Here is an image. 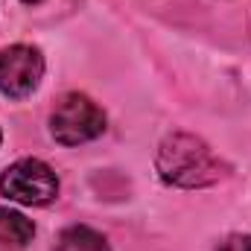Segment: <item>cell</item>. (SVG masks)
Masks as SVG:
<instances>
[{
  "mask_svg": "<svg viewBox=\"0 0 251 251\" xmlns=\"http://www.w3.org/2000/svg\"><path fill=\"white\" fill-rule=\"evenodd\" d=\"M155 173L167 187L204 190L225 181L231 164H225L207 140L190 131H170L155 152Z\"/></svg>",
  "mask_w": 251,
  "mask_h": 251,
  "instance_id": "6da1fadb",
  "label": "cell"
},
{
  "mask_svg": "<svg viewBox=\"0 0 251 251\" xmlns=\"http://www.w3.org/2000/svg\"><path fill=\"white\" fill-rule=\"evenodd\" d=\"M105 126H108L105 111L88 94H79V91L62 94L50 111V134L62 146L91 143L105 131Z\"/></svg>",
  "mask_w": 251,
  "mask_h": 251,
  "instance_id": "7a4b0ae2",
  "label": "cell"
},
{
  "mask_svg": "<svg viewBox=\"0 0 251 251\" xmlns=\"http://www.w3.org/2000/svg\"><path fill=\"white\" fill-rule=\"evenodd\" d=\"M59 176L41 158H21L0 173V196L26 207H44L59 199Z\"/></svg>",
  "mask_w": 251,
  "mask_h": 251,
  "instance_id": "3957f363",
  "label": "cell"
},
{
  "mask_svg": "<svg viewBox=\"0 0 251 251\" xmlns=\"http://www.w3.org/2000/svg\"><path fill=\"white\" fill-rule=\"evenodd\" d=\"M44 53L32 44H9L0 47V94L9 100H24L38 91L44 79Z\"/></svg>",
  "mask_w": 251,
  "mask_h": 251,
  "instance_id": "277c9868",
  "label": "cell"
},
{
  "mask_svg": "<svg viewBox=\"0 0 251 251\" xmlns=\"http://www.w3.org/2000/svg\"><path fill=\"white\" fill-rule=\"evenodd\" d=\"M35 237L32 219H26L21 210L0 204V249H24Z\"/></svg>",
  "mask_w": 251,
  "mask_h": 251,
  "instance_id": "5b68a950",
  "label": "cell"
},
{
  "mask_svg": "<svg viewBox=\"0 0 251 251\" xmlns=\"http://www.w3.org/2000/svg\"><path fill=\"white\" fill-rule=\"evenodd\" d=\"M53 251H111V246L100 231L88 225H70L56 237Z\"/></svg>",
  "mask_w": 251,
  "mask_h": 251,
  "instance_id": "8992f818",
  "label": "cell"
},
{
  "mask_svg": "<svg viewBox=\"0 0 251 251\" xmlns=\"http://www.w3.org/2000/svg\"><path fill=\"white\" fill-rule=\"evenodd\" d=\"M213 251H251V234H228Z\"/></svg>",
  "mask_w": 251,
  "mask_h": 251,
  "instance_id": "52a82bcc",
  "label": "cell"
},
{
  "mask_svg": "<svg viewBox=\"0 0 251 251\" xmlns=\"http://www.w3.org/2000/svg\"><path fill=\"white\" fill-rule=\"evenodd\" d=\"M21 3H29V6H32V3H41V0H21Z\"/></svg>",
  "mask_w": 251,
  "mask_h": 251,
  "instance_id": "ba28073f",
  "label": "cell"
},
{
  "mask_svg": "<svg viewBox=\"0 0 251 251\" xmlns=\"http://www.w3.org/2000/svg\"><path fill=\"white\" fill-rule=\"evenodd\" d=\"M0 143H3V128H0Z\"/></svg>",
  "mask_w": 251,
  "mask_h": 251,
  "instance_id": "9c48e42d",
  "label": "cell"
}]
</instances>
